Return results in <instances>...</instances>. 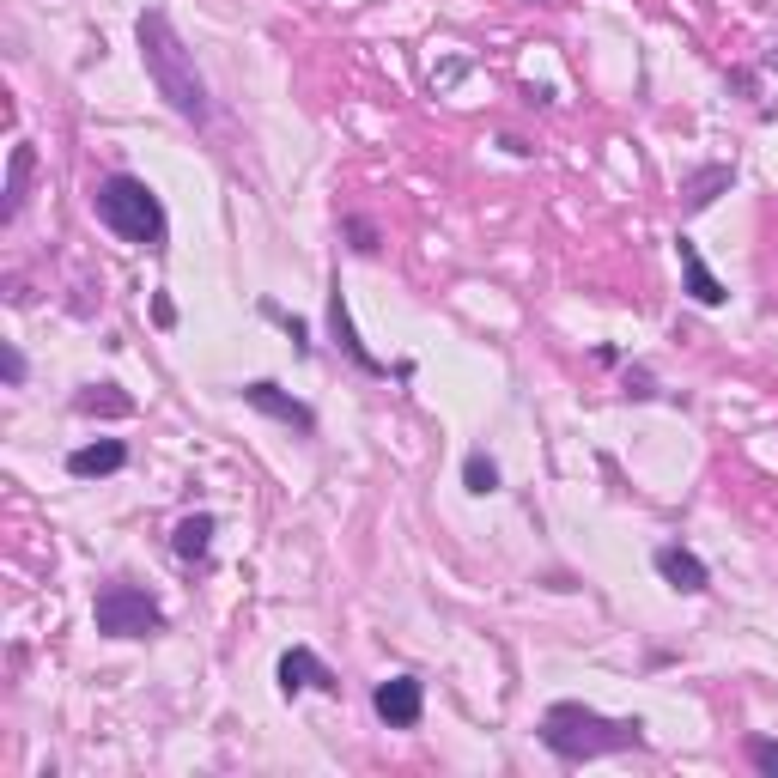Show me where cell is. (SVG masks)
Returning <instances> with one entry per match:
<instances>
[{
  "instance_id": "obj_1",
  "label": "cell",
  "mask_w": 778,
  "mask_h": 778,
  "mask_svg": "<svg viewBox=\"0 0 778 778\" xmlns=\"http://www.w3.org/2000/svg\"><path fill=\"white\" fill-rule=\"evenodd\" d=\"M134 43H140V67H146V80L152 92L165 98V110L189 128H207L213 122V92L201 80V67H195V49L183 43L177 19L165 7H146L134 19Z\"/></svg>"
},
{
  "instance_id": "obj_2",
  "label": "cell",
  "mask_w": 778,
  "mask_h": 778,
  "mask_svg": "<svg viewBox=\"0 0 778 778\" xmlns=\"http://www.w3.org/2000/svg\"><path fill=\"white\" fill-rule=\"evenodd\" d=\"M541 748H548L560 766H584V760H602V754H633L645 748V718H608L584 699H554L541 712Z\"/></svg>"
},
{
  "instance_id": "obj_3",
  "label": "cell",
  "mask_w": 778,
  "mask_h": 778,
  "mask_svg": "<svg viewBox=\"0 0 778 778\" xmlns=\"http://www.w3.org/2000/svg\"><path fill=\"white\" fill-rule=\"evenodd\" d=\"M92 213H98V225L110 231V238L128 244V250L165 256V244H171V213H165L159 189H152L146 177H134V171H110V177H98V189H92Z\"/></svg>"
},
{
  "instance_id": "obj_4",
  "label": "cell",
  "mask_w": 778,
  "mask_h": 778,
  "mask_svg": "<svg viewBox=\"0 0 778 778\" xmlns=\"http://www.w3.org/2000/svg\"><path fill=\"white\" fill-rule=\"evenodd\" d=\"M92 627H98L104 639H159V633H171V614H165V602L152 596L146 584L110 578V584H98V596H92Z\"/></svg>"
},
{
  "instance_id": "obj_5",
  "label": "cell",
  "mask_w": 778,
  "mask_h": 778,
  "mask_svg": "<svg viewBox=\"0 0 778 778\" xmlns=\"http://www.w3.org/2000/svg\"><path fill=\"white\" fill-rule=\"evenodd\" d=\"M371 712H377V724L383 730H420V718H426V681L420 675H383L377 687H371Z\"/></svg>"
},
{
  "instance_id": "obj_6",
  "label": "cell",
  "mask_w": 778,
  "mask_h": 778,
  "mask_svg": "<svg viewBox=\"0 0 778 778\" xmlns=\"http://www.w3.org/2000/svg\"><path fill=\"white\" fill-rule=\"evenodd\" d=\"M274 687H280V699H298V693H329V699H341V675H335L317 651H310V645H286V651H280Z\"/></svg>"
},
{
  "instance_id": "obj_7",
  "label": "cell",
  "mask_w": 778,
  "mask_h": 778,
  "mask_svg": "<svg viewBox=\"0 0 778 778\" xmlns=\"http://www.w3.org/2000/svg\"><path fill=\"white\" fill-rule=\"evenodd\" d=\"M238 396H244V408H256V414L280 420L286 432H298V438H317V408H310V402H298L292 389H280L274 377H250V383L238 389Z\"/></svg>"
},
{
  "instance_id": "obj_8",
  "label": "cell",
  "mask_w": 778,
  "mask_h": 778,
  "mask_svg": "<svg viewBox=\"0 0 778 778\" xmlns=\"http://www.w3.org/2000/svg\"><path fill=\"white\" fill-rule=\"evenodd\" d=\"M329 341L341 347V359L359 371V377H389V365L359 341V323H353V310H347V292H341V274L329 280Z\"/></svg>"
},
{
  "instance_id": "obj_9",
  "label": "cell",
  "mask_w": 778,
  "mask_h": 778,
  "mask_svg": "<svg viewBox=\"0 0 778 778\" xmlns=\"http://www.w3.org/2000/svg\"><path fill=\"white\" fill-rule=\"evenodd\" d=\"M651 566H657V578H663L669 590H681V596H706V590H712V566L699 560L687 541H657V548H651Z\"/></svg>"
},
{
  "instance_id": "obj_10",
  "label": "cell",
  "mask_w": 778,
  "mask_h": 778,
  "mask_svg": "<svg viewBox=\"0 0 778 778\" xmlns=\"http://www.w3.org/2000/svg\"><path fill=\"white\" fill-rule=\"evenodd\" d=\"M675 262H681V292H687L699 310H724V304H730V286L712 274V262L699 256V244L687 238V231L675 238Z\"/></svg>"
},
{
  "instance_id": "obj_11",
  "label": "cell",
  "mask_w": 778,
  "mask_h": 778,
  "mask_svg": "<svg viewBox=\"0 0 778 778\" xmlns=\"http://www.w3.org/2000/svg\"><path fill=\"white\" fill-rule=\"evenodd\" d=\"M736 189V165H693L687 177H681V219H699V213H712L718 207V195H730Z\"/></svg>"
},
{
  "instance_id": "obj_12",
  "label": "cell",
  "mask_w": 778,
  "mask_h": 778,
  "mask_svg": "<svg viewBox=\"0 0 778 778\" xmlns=\"http://www.w3.org/2000/svg\"><path fill=\"white\" fill-rule=\"evenodd\" d=\"M213 535H219V517H213V511H189V517H177V529H171V554H177L189 572H207V566H213Z\"/></svg>"
},
{
  "instance_id": "obj_13",
  "label": "cell",
  "mask_w": 778,
  "mask_h": 778,
  "mask_svg": "<svg viewBox=\"0 0 778 778\" xmlns=\"http://www.w3.org/2000/svg\"><path fill=\"white\" fill-rule=\"evenodd\" d=\"M128 469V444L122 438H92L80 450H67V475L73 481H104V475H122Z\"/></svg>"
},
{
  "instance_id": "obj_14",
  "label": "cell",
  "mask_w": 778,
  "mask_h": 778,
  "mask_svg": "<svg viewBox=\"0 0 778 778\" xmlns=\"http://www.w3.org/2000/svg\"><path fill=\"white\" fill-rule=\"evenodd\" d=\"M31 177H37V146H31V140H13V152H7V201H0V219H7V225L25 213Z\"/></svg>"
},
{
  "instance_id": "obj_15",
  "label": "cell",
  "mask_w": 778,
  "mask_h": 778,
  "mask_svg": "<svg viewBox=\"0 0 778 778\" xmlns=\"http://www.w3.org/2000/svg\"><path fill=\"white\" fill-rule=\"evenodd\" d=\"M73 414H80V420H134V396H128V389L122 383H86L80 389V396H73Z\"/></svg>"
},
{
  "instance_id": "obj_16",
  "label": "cell",
  "mask_w": 778,
  "mask_h": 778,
  "mask_svg": "<svg viewBox=\"0 0 778 778\" xmlns=\"http://www.w3.org/2000/svg\"><path fill=\"white\" fill-rule=\"evenodd\" d=\"M341 238H347V250H353L359 262H377V256H383V231H377V219H365V213H341Z\"/></svg>"
},
{
  "instance_id": "obj_17",
  "label": "cell",
  "mask_w": 778,
  "mask_h": 778,
  "mask_svg": "<svg viewBox=\"0 0 778 778\" xmlns=\"http://www.w3.org/2000/svg\"><path fill=\"white\" fill-rule=\"evenodd\" d=\"M462 487H469L475 499H487V493H499V487H505V475H499V462H493L487 450H469V456H462Z\"/></svg>"
},
{
  "instance_id": "obj_18",
  "label": "cell",
  "mask_w": 778,
  "mask_h": 778,
  "mask_svg": "<svg viewBox=\"0 0 778 778\" xmlns=\"http://www.w3.org/2000/svg\"><path fill=\"white\" fill-rule=\"evenodd\" d=\"M262 317H268V323H280V335L292 341V353H298V359H310V353H317V341H310V323H304V317H292L286 304L262 298Z\"/></svg>"
},
{
  "instance_id": "obj_19",
  "label": "cell",
  "mask_w": 778,
  "mask_h": 778,
  "mask_svg": "<svg viewBox=\"0 0 778 778\" xmlns=\"http://www.w3.org/2000/svg\"><path fill=\"white\" fill-rule=\"evenodd\" d=\"M25 377H31L25 347H19V341H0V383H7V389H25Z\"/></svg>"
},
{
  "instance_id": "obj_20",
  "label": "cell",
  "mask_w": 778,
  "mask_h": 778,
  "mask_svg": "<svg viewBox=\"0 0 778 778\" xmlns=\"http://www.w3.org/2000/svg\"><path fill=\"white\" fill-rule=\"evenodd\" d=\"M620 396H627V402H657V377H651V365H627V371H620Z\"/></svg>"
},
{
  "instance_id": "obj_21",
  "label": "cell",
  "mask_w": 778,
  "mask_h": 778,
  "mask_svg": "<svg viewBox=\"0 0 778 778\" xmlns=\"http://www.w3.org/2000/svg\"><path fill=\"white\" fill-rule=\"evenodd\" d=\"M742 760H748L754 772L778 778V742H772V736H748V742H742Z\"/></svg>"
},
{
  "instance_id": "obj_22",
  "label": "cell",
  "mask_w": 778,
  "mask_h": 778,
  "mask_svg": "<svg viewBox=\"0 0 778 778\" xmlns=\"http://www.w3.org/2000/svg\"><path fill=\"white\" fill-rule=\"evenodd\" d=\"M724 86H730V92H742V98H760V80H754L748 67H730V73H724Z\"/></svg>"
},
{
  "instance_id": "obj_23",
  "label": "cell",
  "mask_w": 778,
  "mask_h": 778,
  "mask_svg": "<svg viewBox=\"0 0 778 778\" xmlns=\"http://www.w3.org/2000/svg\"><path fill=\"white\" fill-rule=\"evenodd\" d=\"M152 323H159V329H177V304H171V292H152Z\"/></svg>"
},
{
  "instance_id": "obj_24",
  "label": "cell",
  "mask_w": 778,
  "mask_h": 778,
  "mask_svg": "<svg viewBox=\"0 0 778 778\" xmlns=\"http://www.w3.org/2000/svg\"><path fill=\"white\" fill-rule=\"evenodd\" d=\"M7 304H13V310H25V304H31V286H25V274H7Z\"/></svg>"
},
{
  "instance_id": "obj_25",
  "label": "cell",
  "mask_w": 778,
  "mask_h": 778,
  "mask_svg": "<svg viewBox=\"0 0 778 778\" xmlns=\"http://www.w3.org/2000/svg\"><path fill=\"white\" fill-rule=\"evenodd\" d=\"M462 73H469V61H450V67H438V73H432V86H456Z\"/></svg>"
},
{
  "instance_id": "obj_26",
  "label": "cell",
  "mask_w": 778,
  "mask_h": 778,
  "mask_svg": "<svg viewBox=\"0 0 778 778\" xmlns=\"http://www.w3.org/2000/svg\"><path fill=\"white\" fill-rule=\"evenodd\" d=\"M590 359H596V365H620V359H627V353H620L614 341H596V347H590Z\"/></svg>"
},
{
  "instance_id": "obj_27",
  "label": "cell",
  "mask_w": 778,
  "mask_h": 778,
  "mask_svg": "<svg viewBox=\"0 0 778 778\" xmlns=\"http://www.w3.org/2000/svg\"><path fill=\"white\" fill-rule=\"evenodd\" d=\"M523 104H554V86H523Z\"/></svg>"
},
{
  "instance_id": "obj_28",
  "label": "cell",
  "mask_w": 778,
  "mask_h": 778,
  "mask_svg": "<svg viewBox=\"0 0 778 778\" xmlns=\"http://www.w3.org/2000/svg\"><path fill=\"white\" fill-rule=\"evenodd\" d=\"M760 67H766V73H778V43H772V49L760 55Z\"/></svg>"
}]
</instances>
